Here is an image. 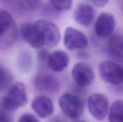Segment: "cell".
Instances as JSON below:
<instances>
[{"instance_id":"6da1fadb","label":"cell","mask_w":123,"mask_h":122,"mask_svg":"<svg viewBox=\"0 0 123 122\" xmlns=\"http://www.w3.org/2000/svg\"><path fill=\"white\" fill-rule=\"evenodd\" d=\"M18 37L16 24L12 14L0 8V50L13 46Z\"/></svg>"},{"instance_id":"7a4b0ae2","label":"cell","mask_w":123,"mask_h":122,"mask_svg":"<svg viewBox=\"0 0 123 122\" xmlns=\"http://www.w3.org/2000/svg\"><path fill=\"white\" fill-rule=\"evenodd\" d=\"M27 102L25 84L22 82H16L8 88L7 95L0 99V107L4 111H13L25 106Z\"/></svg>"},{"instance_id":"3957f363","label":"cell","mask_w":123,"mask_h":122,"mask_svg":"<svg viewBox=\"0 0 123 122\" xmlns=\"http://www.w3.org/2000/svg\"><path fill=\"white\" fill-rule=\"evenodd\" d=\"M58 104L64 115L73 120L79 119L84 113V104L82 100L72 93L62 94L58 99Z\"/></svg>"},{"instance_id":"277c9868","label":"cell","mask_w":123,"mask_h":122,"mask_svg":"<svg viewBox=\"0 0 123 122\" xmlns=\"http://www.w3.org/2000/svg\"><path fill=\"white\" fill-rule=\"evenodd\" d=\"M98 74L102 80L108 83L120 85L123 83V67L115 62H101L98 65Z\"/></svg>"},{"instance_id":"5b68a950","label":"cell","mask_w":123,"mask_h":122,"mask_svg":"<svg viewBox=\"0 0 123 122\" xmlns=\"http://www.w3.org/2000/svg\"><path fill=\"white\" fill-rule=\"evenodd\" d=\"M88 108L90 113L95 119L103 120L109 112V99L103 93H93L88 99Z\"/></svg>"},{"instance_id":"8992f818","label":"cell","mask_w":123,"mask_h":122,"mask_svg":"<svg viewBox=\"0 0 123 122\" xmlns=\"http://www.w3.org/2000/svg\"><path fill=\"white\" fill-rule=\"evenodd\" d=\"M34 23L40 32L44 45L53 47L58 44L61 35L58 28L55 24L44 19L36 20Z\"/></svg>"},{"instance_id":"52a82bcc","label":"cell","mask_w":123,"mask_h":122,"mask_svg":"<svg viewBox=\"0 0 123 122\" xmlns=\"http://www.w3.org/2000/svg\"><path fill=\"white\" fill-rule=\"evenodd\" d=\"M63 41L65 47L68 50L85 49L88 44L86 36L82 31L73 27L66 28Z\"/></svg>"},{"instance_id":"ba28073f","label":"cell","mask_w":123,"mask_h":122,"mask_svg":"<svg viewBox=\"0 0 123 122\" xmlns=\"http://www.w3.org/2000/svg\"><path fill=\"white\" fill-rule=\"evenodd\" d=\"M72 74L75 83L82 87L90 86L95 78V74L92 68L83 62H78L74 65Z\"/></svg>"},{"instance_id":"9c48e42d","label":"cell","mask_w":123,"mask_h":122,"mask_svg":"<svg viewBox=\"0 0 123 122\" xmlns=\"http://www.w3.org/2000/svg\"><path fill=\"white\" fill-rule=\"evenodd\" d=\"M20 32L23 39L34 49H40L44 45L42 35L34 22L23 23L20 26Z\"/></svg>"},{"instance_id":"30bf717a","label":"cell","mask_w":123,"mask_h":122,"mask_svg":"<svg viewBox=\"0 0 123 122\" xmlns=\"http://www.w3.org/2000/svg\"><path fill=\"white\" fill-rule=\"evenodd\" d=\"M115 28V19L109 13H102L96 20L94 31L97 35L101 37H111Z\"/></svg>"},{"instance_id":"8fae6325","label":"cell","mask_w":123,"mask_h":122,"mask_svg":"<svg viewBox=\"0 0 123 122\" xmlns=\"http://www.w3.org/2000/svg\"><path fill=\"white\" fill-rule=\"evenodd\" d=\"M31 108L36 114L42 118H46L54 112V106L49 97L44 95L37 96L31 102Z\"/></svg>"},{"instance_id":"7c38bea8","label":"cell","mask_w":123,"mask_h":122,"mask_svg":"<svg viewBox=\"0 0 123 122\" xmlns=\"http://www.w3.org/2000/svg\"><path fill=\"white\" fill-rule=\"evenodd\" d=\"M34 85L41 92L48 93H54L60 89V85L55 77L50 74H38L34 79Z\"/></svg>"},{"instance_id":"4fadbf2b","label":"cell","mask_w":123,"mask_h":122,"mask_svg":"<svg viewBox=\"0 0 123 122\" xmlns=\"http://www.w3.org/2000/svg\"><path fill=\"white\" fill-rule=\"evenodd\" d=\"M47 65L52 71L60 72L64 70L69 63V57L67 53L62 50H57L50 54Z\"/></svg>"},{"instance_id":"5bb4252c","label":"cell","mask_w":123,"mask_h":122,"mask_svg":"<svg viewBox=\"0 0 123 122\" xmlns=\"http://www.w3.org/2000/svg\"><path fill=\"white\" fill-rule=\"evenodd\" d=\"M94 8L88 4H80L74 11V20L79 25L88 27L94 19Z\"/></svg>"},{"instance_id":"9a60e30c","label":"cell","mask_w":123,"mask_h":122,"mask_svg":"<svg viewBox=\"0 0 123 122\" xmlns=\"http://www.w3.org/2000/svg\"><path fill=\"white\" fill-rule=\"evenodd\" d=\"M109 55L118 62H123V36L120 33L112 35L108 42Z\"/></svg>"},{"instance_id":"2e32d148","label":"cell","mask_w":123,"mask_h":122,"mask_svg":"<svg viewBox=\"0 0 123 122\" xmlns=\"http://www.w3.org/2000/svg\"><path fill=\"white\" fill-rule=\"evenodd\" d=\"M109 122H123V100H117L111 106L108 113Z\"/></svg>"},{"instance_id":"e0dca14e","label":"cell","mask_w":123,"mask_h":122,"mask_svg":"<svg viewBox=\"0 0 123 122\" xmlns=\"http://www.w3.org/2000/svg\"><path fill=\"white\" fill-rule=\"evenodd\" d=\"M12 73L6 67L0 64V90L9 88L13 81Z\"/></svg>"},{"instance_id":"ac0fdd59","label":"cell","mask_w":123,"mask_h":122,"mask_svg":"<svg viewBox=\"0 0 123 122\" xmlns=\"http://www.w3.org/2000/svg\"><path fill=\"white\" fill-rule=\"evenodd\" d=\"M42 0H19L20 8L27 11H35L42 7Z\"/></svg>"},{"instance_id":"d6986e66","label":"cell","mask_w":123,"mask_h":122,"mask_svg":"<svg viewBox=\"0 0 123 122\" xmlns=\"http://www.w3.org/2000/svg\"><path fill=\"white\" fill-rule=\"evenodd\" d=\"M50 4L56 10L67 11L70 9L73 4V0H49Z\"/></svg>"},{"instance_id":"ffe728a7","label":"cell","mask_w":123,"mask_h":122,"mask_svg":"<svg viewBox=\"0 0 123 122\" xmlns=\"http://www.w3.org/2000/svg\"><path fill=\"white\" fill-rule=\"evenodd\" d=\"M18 122H40V121L34 115L31 113H26L19 118Z\"/></svg>"},{"instance_id":"44dd1931","label":"cell","mask_w":123,"mask_h":122,"mask_svg":"<svg viewBox=\"0 0 123 122\" xmlns=\"http://www.w3.org/2000/svg\"><path fill=\"white\" fill-rule=\"evenodd\" d=\"M50 55V53L47 51L46 50H42L38 52V59L41 61V62H46L47 63L49 56Z\"/></svg>"},{"instance_id":"7402d4cb","label":"cell","mask_w":123,"mask_h":122,"mask_svg":"<svg viewBox=\"0 0 123 122\" xmlns=\"http://www.w3.org/2000/svg\"><path fill=\"white\" fill-rule=\"evenodd\" d=\"M0 122H13V121L8 114L0 110Z\"/></svg>"},{"instance_id":"603a6c76","label":"cell","mask_w":123,"mask_h":122,"mask_svg":"<svg viewBox=\"0 0 123 122\" xmlns=\"http://www.w3.org/2000/svg\"><path fill=\"white\" fill-rule=\"evenodd\" d=\"M97 7H103L108 3L109 0H90Z\"/></svg>"},{"instance_id":"cb8c5ba5","label":"cell","mask_w":123,"mask_h":122,"mask_svg":"<svg viewBox=\"0 0 123 122\" xmlns=\"http://www.w3.org/2000/svg\"><path fill=\"white\" fill-rule=\"evenodd\" d=\"M85 122V121L81 120V121H77V122Z\"/></svg>"},{"instance_id":"d4e9b609","label":"cell","mask_w":123,"mask_h":122,"mask_svg":"<svg viewBox=\"0 0 123 122\" xmlns=\"http://www.w3.org/2000/svg\"><path fill=\"white\" fill-rule=\"evenodd\" d=\"M59 122V121H54V122Z\"/></svg>"},{"instance_id":"484cf974","label":"cell","mask_w":123,"mask_h":122,"mask_svg":"<svg viewBox=\"0 0 123 122\" xmlns=\"http://www.w3.org/2000/svg\"><path fill=\"white\" fill-rule=\"evenodd\" d=\"M5 1H12V0H5Z\"/></svg>"}]
</instances>
